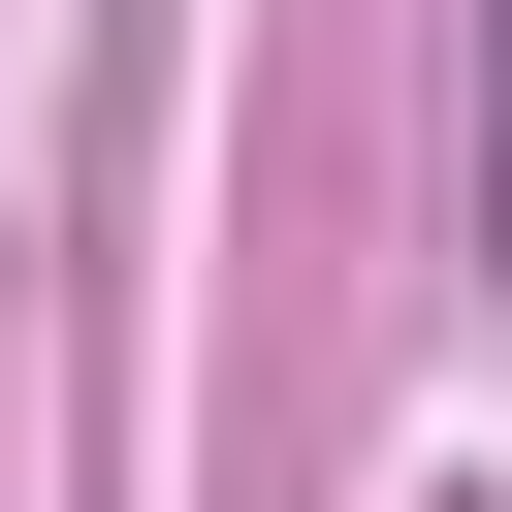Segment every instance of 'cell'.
Masks as SVG:
<instances>
[{
	"mask_svg": "<svg viewBox=\"0 0 512 512\" xmlns=\"http://www.w3.org/2000/svg\"><path fill=\"white\" fill-rule=\"evenodd\" d=\"M480 256H512V0H480Z\"/></svg>",
	"mask_w": 512,
	"mask_h": 512,
	"instance_id": "1",
	"label": "cell"
}]
</instances>
